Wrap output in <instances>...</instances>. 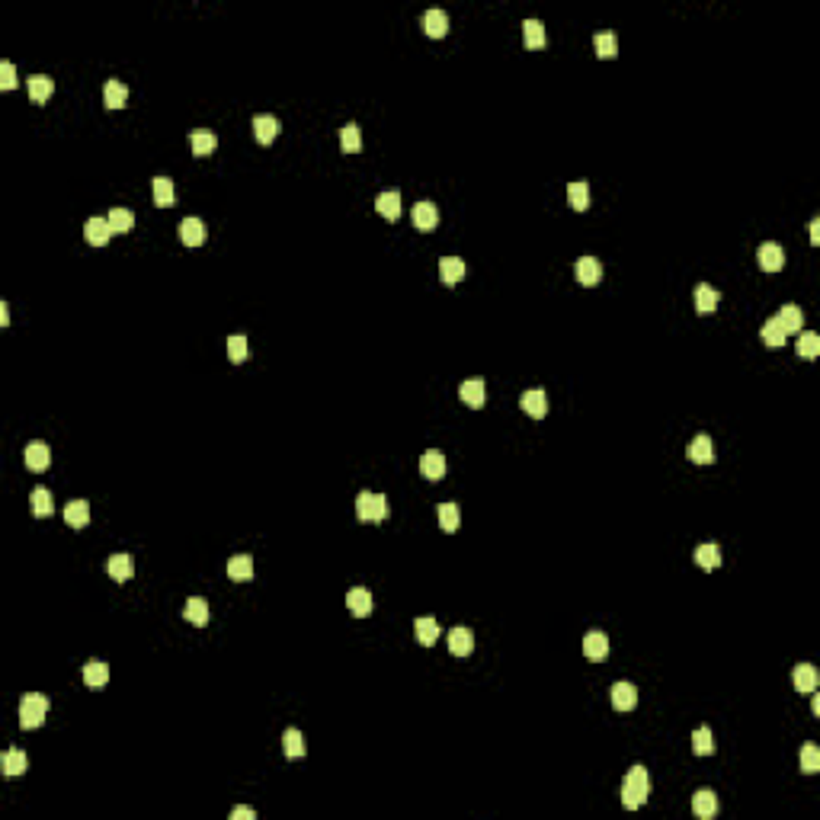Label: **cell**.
I'll return each instance as SVG.
<instances>
[{"label": "cell", "instance_id": "cell-17", "mask_svg": "<svg viewBox=\"0 0 820 820\" xmlns=\"http://www.w3.org/2000/svg\"><path fill=\"white\" fill-rule=\"evenodd\" d=\"M439 276L446 285H458L465 279V260L462 257H442L439 260Z\"/></svg>", "mask_w": 820, "mask_h": 820}, {"label": "cell", "instance_id": "cell-39", "mask_svg": "<svg viewBox=\"0 0 820 820\" xmlns=\"http://www.w3.org/2000/svg\"><path fill=\"white\" fill-rule=\"evenodd\" d=\"M695 564L702 570H715L721 564V548L718 545H699L695 548Z\"/></svg>", "mask_w": 820, "mask_h": 820}, {"label": "cell", "instance_id": "cell-13", "mask_svg": "<svg viewBox=\"0 0 820 820\" xmlns=\"http://www.w3.org/2000/svg\"><path fill=\"white\" fill-rule=\"evenodd\" d=\"M253 138L260 144H273L276 142V135H279V122H276V116H253Z\"/></svg>", "mask_w": 820, "mask_h": 820}, {"label": "cell", "instance_id": "cell-42", "mask_svg": "<svg viewBox=\"0 0 820 820\" xmlns=\"http://www.w3.org/2000/svg\"><path fill=\"white\" fill-rule=\"evenodd\" d=\"M109 225H112V234H128L135 228V212L132 208H112Z\"/></svg>", "mask_w": 820, "mask_h": 820}, {"label": "cell", "instance_id": "cell-48", "mask_svg": "<svg viewBox=\"0 0 820 820\" xmlns=\"http://www.w3.org/2000/svg\"><path fill=\"white\" fill-rule=\"evenodd\" d=\"M228 359L234 365H241L247 359V337L244 333H234V337L228 340Z\"/></svg>", "mask_w": 820, "mask_h": 820}, {"label": "cell", "instance_id": "cell-38", "mask_svg": "<svg viewBox=\"0 0 820 820\" xmlns=\"http://www.w3.org/2000/svg\"><path fill=\"white\" fill-rule=\"evenodd\" d=\"M282 750H285V757L289 759L305 757V737H301L298 727H289V731L282 734Z\"/></svg>", "mask_w": 820, "mask_h": 820}, {"label": "cell", "instance_id": "cell-9", "mask_svg": "<svg viewBox=\"0 0 820 820\" xmlns=\"http://www.w3.org/2000/svg\"><path fill=\"white\" fill-rule=\"evenodd\" d=\"M458 397H462L468 407H481V404L487 401V385H484L481 379H468L458 385Z\"/></svg>", "mask_w": 820, "mask_h": 820}, {"label": "cell", "instance_id": "cell-41", "mask_svg": "<svg viewBox=\"0 0 820 820\" xmlns=\"http://www.w3.org/2000/svg\"><path fill=\"white\" fill-rule=\"evenodd\" d=\"M759 337H763L766 347H785V337L789 333L782 331V324L775 321V317H769V321L763 324V331H759Z\"/></svg>", "mask_w": 820, "mask_h": 820}, {"label": "cell", "instance_id": "cell-29", "mask_svg": "<svg viewBox=\"0 0 820 820\" xmlns=\"http://www.w3.org/2000/svg\"><path fill=\"white\" fill-rule=\"evenodd\" d=\"M106 568H109V577H112V580H119V584H126L128 577L135 574V561L128 558V554H112V558H109V564H106Z\"/></svg>", "mask_w": 820, "mask_h": 820}, {"label": "cell", "instance_id": "cell-32", "mask_svg": "<svg viewBox=\"0 0 820 820\" xmlns=\"http://www.w3.org/2000/svg\"><path fill=\"white\" fill-rule=\"evenodd\" d=\"M26 90H29L32 102H45L48 96H52V90H55V84H52V77H45V74H36V77H29Z\"/></svg>", "mask_w": 820, "mask_h": 820}, {"label": "cell", "instance_id": "cell-46", "mask_svg": "<svg viewBox=\"0 0 820 820\" xmlns=\"http://www.w3.org/2000/svg\"><path fill=\"white\" fill-rule=\"evenodd\" d=\"M436 512H439V526L446 529V532H455L458 519H462V516H458V506L455 503H439L436 506Z\"/></svg>", "mask_w": 820, "mask_h": 820}, {"label": "cell", "instance_id": "cell-24", "mask_svg": "<svg viewBox=\"0 0 820 820\" xmlns=\"http://www.w3.org/2000/svg\"><path fill=\"white\" fill-rule=\"evenodd\" d=\"M29 503H32V516H39V519H45V516H52V512H55V500H52V490H48V487H36V490H32Z\"/></svg>", "mask_w": 820, "mask_h": 820}, {"label": "cell", "instance_id": "cell-49", "mask_svg": "<svg viewBox=\"0 0 820 820\" xmlns=\"http://www.w3.org/2000/svg\"><path fill=\"white\" fill-rule=\"evenodd\" d=\"M692 750L699 753V757H708V753H715V743H711V731H708V727H699V731L692 734Z\"/></svg>", "mask_w": 820, "mask_h": 820}, {"label": "cell", "instance_id": "cell-22", "mask_svg": "<svg viewBox=\"0 0 820 820\" xmlns=\"http://www.w3.org/2000/svg\"><path fill=\"white\" fill-rule=\"evenodd\" d=\"M791 683H795L798 692H814V689H817V670H814L811 663H798L795 670H791Z\"/></svg>", "mask_w": 820, "mask_h": 820}, {"label": "cell", "instance_id": "cell-35", "mask_svg": "<svg viewBox=\"0 0 820 820\" xmlns=\"http://www.w3.org/2000/svg\"><path fill=\"white\" fill-rule=\"evenodd\" d=\"M26 769H29V759H26V753L23 750H7L3 753V775H23Z\"/></svg>", "mask_w": 820, "mask_h": 820}, {"label": "cell", "instance_id": "cell-18", "mask_svg": "<svg viewBox=\"0 0 820 820\" xmlns=\"http://www.w3.org/2000/svg\"><path fill=\"white\" fill-rule=\"evenodd\" d=\"M375 208H379V215H385L388 221H397V218H401V192H397V190L379 192V199H375Z\"/></svg>", "mask_w": 820, "mask_h": 820}, {"label": "cell", "instance_id": "cell-14", "mask_svg": "<svg viewBox=\"0 0 820 820\" xmlns=\"http://www.w3.org/2000/svg\"><path fill=\"white\" fill-rule=\"evenodd\" d=\"M410 218H413V225H417L420 231H433L436 225H439V208L423 199V202L413 205V215H410Z\"/></svg>", "mask_w": 820, "mask_h": 820}, {"label": "cell", "instance_id": "cell-52", "mask_svg": "<svg viewBox=\"0 0 820 820\" xmlns=\"http://www.w3.org/2000/svg\"><path fill=\"white\" fill-rule=\"evenodd\" d=\"M231 820H257V811H253V807H234V811H231Z\"/></svg>", "mask_w": 820, "mask_h": 820}, {"label": "cell", "instance_id": "cell-53", "mask_svg": "<svg viewBox=\"0 0 820 820\" xmlns=\"http://www.w3.org/2000/svg\"><path fill=\"white\" fill-rule=\"evenodd\" d=\"M811 244H820V218L811 221Z\"/></svg>", "mask_w": 820, "mask_h": 820}, {"label": "cell", "instance_id": "cell-26", "mask_svg": "<svg viewBox=\"0 0 820 820\" xmlns=\"http://www.w3.org/2000/svg\"><path fill=\"white\" fill-rule=\"evenodd\" d=\"M64 519H68V526L84 529L90 522V503L87 500H71V503L64 506Z\"/></svg>", "mask_w": 820, "mask_h": 820}, {"label": "cell", "instance_id": "cell-47", "mask_svg": "<svg viewBox=\"0 0 820 820\" xmlns=\"http://www.w3.org/2000/svg\"><path fill=\"white\" fill-rule=\"evenodd\" d=\"M596 55L600 58L618 55V39H615V32H600V36H596Z\"/></svg>", "mask_w": 820, "mask_h": 820}, {"label": "cell", "instance_id": "cell-4", "mask_svg": "<svg viewBox=\"0 0 820 820\" xmlns=\"http://www.w3.org/2000/svg\"><path fill=\"white\" fill-rule=\"evenodd\" d=\"M757 260H759V266H763L766 273H779V269L785 266V250H782L775 241H766V244H759Z\"/></svg>", "mask_w": 820, "mask_h": 820}, {"label": "cell", "instance_id": "cell-54", "mask_svg": "<svg viewBox=\"0 0 820 820\" xmlns=\"http://www.w3.org/2000/svg\"><path fill=\"white\" fill-rule=\"evenodd\" d=\"M0 324H10V311H7V305H0Z\"/></svg>", "mask_w": 820, "mask_h": 820}, {"label": "cell", "instance_id": "cell-16", "mask_svg": "<svg viewBox=\"0 0 820 820\" xmlns=\"http://www.w3.org/2000/svg\"><path fill=\"white\" fill-rule=\"evenodd\" d=\"M449 651L455 657H468L474 651V635H471V628H452L449 631Z\"/></svg>", "mask_w": 820, "mask_h": 820}, {"label": "cell", "instance_id": "cell-37", "mask_svg": "<svg viewBox=\"0 0 820 820\" xmlns=\"http://www.w3.org/2000/svg\"><path fill=\"white\" fill-rule=\"evenodd\" d=\"M568 202L570 208H577V212H586L590 208V186H586L584 180H577L568 186Z\"/></svg>", "mask_w": 820, "mask_h": 820}, {"label": "cell", "instance_id": "cell-5", "mask_svg": "<svg viewBox=\"0 0 820 820\" xmlns=\"http://www.w3.org/2000/svg\"><path fill=\"white\" fill-rule=\"evenodd\" d=\"M574 273H577V282L593 289V285H600V279H602V263L596 260V257H580Z\"/></svg>", "mask_w": 820, "mask_h": 820}, {"label": "cell", "instance_id": "cell-21", "mask_svg": "<svg viewBox=\"0 0 820 820\" xmlns=\"http://www.w3.org/2000/svg\"><path fill=\"white\" fill-rule=\"evenodd\" d=\"M775 321L782 324V331L785 333H801V327H805V311H801L798 305H785Z\"/></svg>", "mask_w": 820, "mask_h": 820}, {"label": "cell", "instance_id": "cell-2", "mask_svg": "<svg viewBox=\"0 0 820 820\" xmlns=\"http://www.w3.org/2000/svg\"><path fill=\"white\" fill-rule=\"evenodd\" d=\"M391 506H388L385 494H359L356 497V516L363 522H385Z\"/></svg>", "mask_w": 820, "mask_h": 820}, {"label": "cell", "instance_id": "cell-50", "mask_svg": "<svg viewBox=\"0 0 820 820\" xmlns=\"http://www.w3.org/2000/svg\"><path fill=\"white\" fill-rule=\"evenodd\" d=\"M798 353L805 356V359H814V356L820 353V337L817 333H801V340H798Z\"/></svg>", "mask_w": 820, "mask_h": 820}, {"label": "cell", "instance_id": "cell-15", "mask_svg": "<svg viewBox=\"0 0 820 820\" xmlns=\"http://www.w3.org/2000/svg\"><path fill=\"white\" fill-rule=\"evenodd\" d=\"M584 654H586V660H606L609 638L602 635V631H586L584 635Z\"/></svg>", "mask_w": 820, "mask_h": 820}, {"label": "cell", "instance_id": "cell-36", "mask_svg": "<svg viewBox=\"0 0 820 820\" xmlns=\"http://www.w3.org/2000/svg\"><path fill=\"white\" fill-rule=\"evenodd\" d=\"M151 192H154V205H160V208L174 205V183L167 176H154L151 180Z\"/></svg>", "mask_w": 820, "mask_h": 820}, {"label": "cell", "instance_id": "cell-8", "mask_svg": "<svg viewBox=\"0 0 820 820\" xmlns=\"http://www.w3.org/2000/svg\"><path fill=\"white\" fill-rule=\"evenodd\" d=\"M84 237H87V244H93V247L109 244V237H112L109 218H90L87 225H84Z\"/></svg>", "mask_w": 820, "mask_h": 820}, {"label": "cell", "instance_id": "cell-6", "mask_svg": "<svg viewBox=\"0 0 820 820\" xmlns=\"http://www.w3.org/2000/svg\"><path fill=\"white\" fill-rule=\"evenodd\" d=\"M23 462L29 471H45V468L52 465V452H48L45 442H29L23 449Z\"/></svg>", "mask_w": 820, "mask_h": 820}, {"label": "cell", "instance_id": "cell-40", "mask_svg": "<svg viewBox=\"0 0 820 820\" xmlns=\"http://www.w3.org/2000/svg\"><path fill=\"white\" fill-rule=\"evenodd\" d=\"M183 615H186V622H192V625H208V602H205L202 596H192V600L186 602V609H183Z\"/></svg>", "mask_w": 820, "mask_h": 820}, {"label": "cell", "instance_id": "cell-27", "mask_svg": "<svg viewBox=\"0 0 820 820\" xmlns=\"http://www.w3.org/2000/svg\"><path fill=\"white\" fill-rule=\"evenodd\" d=\"M423 29H426V36H433V39H442V36L449 32V16L442 13V10H426V16H423Z\"/></svg>", "mask_w": 820, "mask_h": 820}, {"label": "cell", "instance_id": "cell-34", "mask_svg": "<svg viewBox=\"0 0 820 820\" xmlns=\"http://www.w3.org/2000/svg\"><path fill=\"white\" fill-rule=\"evenodd\" d=\"M718 301H721V295H718L711 285L702 282L699 289H695V311H699V314H711V311L718 308Z\"/></svg>", "mask_w": 820, "mask_h": 820}, {"label": "cell", "instance_id": "cell-33", "mask_svg": "<svg viewBox=\"0 0 820 820\" xmlns=\"http://www.w3.org/2000/svg\"><path fill=\"white\" fill-rule=\"evenodd\" d=\"M102 100H106L109 109H122V106L128 102V87L126 84H119V80H109V84L102 87Z\"/></svg>", "mask_w": 820, "mask_h": 820}, {"label": "cell", "instance_id": "cell-28", "mask_svg": "<svg viewBox=\"0 0 820 820\" xmlns=\"http://www.w3.org/2000/svg\"><path fill=\"white\" fill-rule=\"evenodd\" d=\"M692 811L699 814V817H715L718 814V795L711 789H702L692 795Z\"/></svg>", "mask_w": 820, "mask_h": 820}, {"label": "cell", "instance_id": "cell-12", "mask_svg": "<svg viewBox=\"0 0 820 820\" xmlns=\"http://www.w3.org/2000/svg\"><path fill=\"white\" fill-rule=\"evenodd\" d=\"M609 695H612L615 711H631L638 705V689L631 686V683H615V686L609 689Z\"/></svg>", "mask_w": 820, "mask_h": 820}, {"label": "cell", "instance_id": "cell-1", "mask_svg": "<svg viewBox=\"0 0 820 820\" xmlns=\"http://www.w3.org/2000/svg\"><path fill=\"white\" fill-rule=\"evenodd\" d=\"M647 795H651V775H647L644 766H631L622 782V805L628 811H638L647 801Z\"/></svg>", "mask_w": 820, "mask_h": 820}, {"label": "cell", "instance_id": "cell-31", "mask_svg": "<svg viewBox=\"0 0 820 820\" xmlns=\"http://www.w3.org/2000/svg\"><path fill=\"white\" fill-rule=\"evenodd\" d=\"M228 577L231 580H241V584L250 580L253 577V558L250 554H234V558L228 561Z\"/></svg>", "mask_w": 820, "mask_h": 820}, {"label": "cell", "instance_id": "cell-11", "mask_svg": "<svg viewBox=\"0 0 820 820\" xmlns=\"http://www.w3.org/2000/svg\"><path fill=\"white\" fill-rule=\"evenodd\" d=\"M180 241L186 247H199V244H205V221L202 218H183L180 221Z\"/></svg>", "mask_w": 820, "mask_h": 820}, {"label": "cell", "instance_id": "cell-10", "mask_svg": "<svg viewBox=\"0 0 820 820\" xmlns=\"http://www.w3.org/2000/svg\"><path fill=\"white\" fill-rule=\"evenodd\" d=\"M420 474H423L426 481H439L442 474H446V455L436 449L423 452V458H420Z\"/></svg>", "mask_w": 820, "mask_h": 820}, {"label": "cell", "instance_id": "cell-43", "mask_svg": "<svg viewBox=\"0 0 820 820\" xmlns=\"http://www.w3.org/2000/svg\"><path fill=\"white\" fill-rule=\"evenodd\" d=\"M522 39H526L529 48H542L545 45V23L526 20V23H522Z\"/></svg>", "mask_w": 820, "mask_h": 820}, {"label": "cell", "instance_id": "cell-25", "mask_svg": "<svg viewBox=\"0 0 820 820\" xmlns=\"http://www.w3.org/2000/svg\"><path fill=\"white\" fill-rule=\"evenodd\" d=\"M347 606H349V612L353 615H369L372 612V593L369 590H363V586H353V590L347 593Z\"/></svg>", "mask_w": 820, "mask_h": 820}, {"label": "cell", "instance_id": "cell-20", "mask_svg": "<svg viewBox=\"0 0 820 820\" xmlns=\"http://www.w3.org/2000/svg\"><path fill=\"white\" fill-rule=\"evenodd\" d=\"M190 144H192V154H196V158H208V154H215V148H218V138H215V132H208V128H199V132L190 135Z\"/></svg>", "mask_w": 820, "mask_h": 820}, {"label": "cell", "instance_id": "cell-19", "mask_svg": "<svg viewBox=\"0 0 820 820\" xmlns=\"http://www.w3.org/2000/svg\"><path fill=\"white\" fill-rule=\"evenodd\" d=\"M413 631H417V641H420L423 647H433L436 641H439V635H442L439 622H436V618H430V615L417 618V622H413Z\"/></svg>", "mask_w": 820, "mask_h": 820}, {"label": "cell", "instance_id": "cell-45", "mask_svg": "<svg viewBox=\"0 0 820 820\" xmlns=\"http://www.w3.org/2000/svg\"><path fill=\"white\" fill-rule=\"evenodd\" d=\"M801 773H807V775L820 773V750H817V743H805V750H801Z\"/></svg>", "mask_w": 820, "mask_h": 820}, {"label": "cell", "instance_id": "cell-51", "mask_svg": "<svg viewBox=\"0 0 820 820\" xmlns=\"http://www.w3.org/2000/svg\"><path fill=\"white\" fill-rule=\"evenodd\" d=\"M0 87H3V90H13L16 87V68H13V61H3V64H0Z\"/></svg>", "mask_w": 820, "mask_h": 820}, {"label": "cell", "instance_id": "cell-30", "mask_svg": "<svg viewBox=\"0 0 820 820\" xmlns=\"http://www.w3.org/2000/svg\"><path fill=\"white\" fill-rule=\"evenodd\" d=\"M84 683L93 689H102L106 683H109V667L102 660H90L87 667H84Z\"/></svg>", "mask_w": 820, "mask_h": 820}, {"label": "cell", "instance_id": "cell-3", "mask_svg": "<svg viewBox=\"0 0 820 820\" xmlns=\"http://www.w3.org/2000/svg\"><path fill=\"white\" fill-rule=\"evenodd\" d=\"M48 715V699L39 692H29L23 695V702H20V724L26 727V731H32V727H39L42 721H45Z\"/></svg>", "mask_w": 820, "mask_h": 820}, {"label": "cell", "instance_id": "cell-7", "mask_svg": "<svg viewBox=\"0 0 820 820\" xmlns=\"http://www.w3.org/2000/svg\"><path fill=\"white\" fill-rule=\"evenodd\" d=\"M686 458L689 462H695V465H708L711 458H715V446H711V439L705 433H699L692 442L686 446Z\"/></svg>", "mask_w": 820, "mask_h": 820}, {"label": "cell", "instance_id": "cell-44", "mask_svg": "<svg viewBox=\"0 0 820 820\" xmlns=\"http://www.w3.org/2000/svg\"><path fill=\"white\" fill-rule=\"evenodd\" d=\"M340 144H343V151H359L363 148V128L356 122H347L343 132H340Z\"/></svg>", "mask_w": 820, "mask_h": 820}, {"label": "cell", "instance_id": "cell-23", "mask_svg": "<svg viewBox=\"0 0 820 820\" xmlns=\"http://www.w3.org/2000/svg\"><path fill=\"white\" fill-rule=\"evenodd\" d=\"M522 410H526L529 417H536V420H542L545 413H548V395L545 391H526L522 395Z\"/></svg>", "mask_w": 820, "mask_h": 820}]
</instances>
